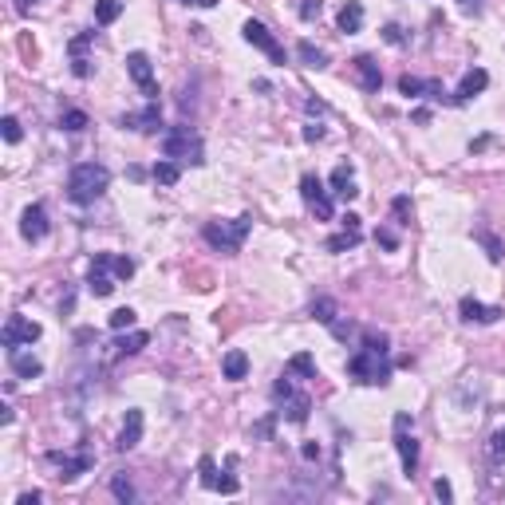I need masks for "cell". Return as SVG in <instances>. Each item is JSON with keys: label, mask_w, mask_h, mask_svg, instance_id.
<instances>
[{"label": "cell", "mask_w": 505, "mask_h": 505, "mask_svg": "<svg viewBox=\"0 0 505 505\" xmlns=\"http://www.w3.org/2000/svg\"><path fill=\"white\" fill-rule=\"evenodd\" d=\"M111 186V170L103 162H79L68 174V202L71 206H95Z\"/></svg>", "instance_id": "6da1fadb"}, {"label": "cell", "mask_w": 505, "mask_h": 505, "mask_svg": "<svg viewBox=\"0 0 505 505\" xmlns=\"http://www.w3.org/2000/svg\"><path fill=\"white\" fill-rule=\"evenodd\" d=\"M162 155L174 158V162L182 166H202L206 162V146H202V135H197L194 127H186V123H178V127H170L162 135Z\"/></svg>", "instance_id": "7a4b0ae2"}, {"label": "cell", "mask_w": 505, "mask_h": 505, "mask_svg": "<svg viewBox=\"0 0 505 505\" xmlns=\"http://www.w3.org/2000/svg\"><path fill=\"white\" fill-rule=\"evenodd\" d=\"M348 375L355 379V383H368V387H387L391 383V355H387V351L360 348L348 360Z\"/></svg>", "instance_id": "3957f363"}, {"label": "cell", "mask_w": 505, "mask_h": 505, "mask_svg": "<svg viewBox=\"0 0 505 505\" xmlns=\"http://www.w3.org/2000/svg\"><path fill=\"white\" fill-rule=\"evenodd\" d=\"M249 229H253V217H233V222H206L202 237H206L209 249H217V253L233 257V253H241V245H245Z\"/></svg>", "instance_id": "277c9868"}, {"label": "cell", "mask_w": 505, "mask_h": 505, "mask_svg": "<svg viewBox=\"0 0 505 505\" xmlns=\"http://www.w3.org/2000/svg\"><path fill=\"white\" fill-rule=\"evenodd\" d=\"M395 450H399L402 474L415 478V470H419V442H415V434H411V415L407 411L395 415Z\"/></svg>", "instance_id": "5b68a950"}, {"label": "cell", "mask_w": 505, "mask_h": 505, "mask_svg": "<svg viewBox=\"0 0 505 505\" xmlns=\"http://www.w3.org/2000/svg\"><path fill=\"white\" fill-rule=\"evenodd\" d=\"M241 36H245V43H253V48H257V52H265L269 60L273 63H288V52H284V43L276 40L273 32H269L265 24H261V20H245V28H241Z\"/></svg>", "instance_id": "8992f818"}, {"label": "cell", "mask_w": 505, "mask_h": 505, "mask_svg": "<svg viewBox=\"0 0 505 505\" xmlns=\"http://www.w3.org/2000/svg\"><path fill=\"white\" fill-rule=\"evenodd\" d=\"M300 197L308 202V209L320 217V222H332V214H335V209H332V197H328L324 182H320L316 174H304V178H300Z\"/></svg>", "instance_id": "52a82bcc"}, {"label": "cell", "mask_w": 505, "mask_h": 505, "mask_svg": "<svg viewBox=\"0 0 505 505\" xmlns=\"http://www.w3.org/2000/svg\"><path fill=\"white\" fill-rule=\"evenodd\" d=\"M87 292L91 296H111L115 292V269H111V253H95L91 269H87Z\"/></svg>", "instance_id": "ba28073f"}, {"label": "cell", "mask_w": 505, "mask_h": 505, "mask_svg": "<svg viewBox=\"0 0 505 505\" xmlns=\"http://www.w3.org/2000/svg\"><path fill=\"white\" fill-rule=\"evenodd\" d=\"M43 335V328L36 324V320H28V316H9L4 320V351H12V348H24V343H36Z\"/></svg>", "instance_id": "9c48e42d"}, {"label": "cell", "mask_w": 505, "mask_h": 505, "mask_svg": "<svg viewBox=\"0 0 505 505\" xmlns=\"http://www.w3.org/2000/svg\"><path fill=\"white\" fill-rule=\"evenodd\" d=\"M123 130H138V135H158V127H162V107H158V99H146L142 111H130L119 119Z\"/></svg>", "instance_id": "30bf717a"}, {"label": "cell", "mask_w": 505, "mask_h": 505, "mask_svg": "<svg viewBox=\"0 0 505 505\" xmlns=\"http://www.w3.org/2000/svg\"><path fill=\"white\" fill-rule=\"evenodd\" d=\"M48 462L52 466H60V474L56 478L60 481H76L79 474H87L95 466V458L87 450H79V454H63V450H48Z\"/></svg>", "instance_id": "8fae6325"}, {"label": "cell", "mask_w": 505, "mask_h": 505, "mask_svg": "<svg viewBox=\"0 0 505 505\" xmlns=\"http://www.w3.org/2000/svg\"><path fill=\"white\" fill-rule=\"evenodd\" d=\"M127 71H130V79L138 83V91H142L146 99H158V83H155L150 56H146V52H130V56H127Z\"/></svg>", "instance_id": "7c38bea8"}, {"label": "cell", "mask_w": 505, "mask_h": 505, "mask_svg": "<svg viewBox=\"0 0 505 505\" xmlns=\"http://www.w3.org/2000/svg\"><path fill=\"white\" fill-rule=\"evenodd\" d=\"M48 229H52V222H48V209L40 206V202H32V206L20 214V233H24V241H43L48 237Z\"/></svg>", "instance_id": "4fadbf2b"}, {"label": "cell", "mask_w": 505, "mask_h": 505, "mask_svg": "<svg viewBox=\"0 0 505 505\" xmlns=\"http://www.w3.org/2000/svg\"><path fill=\"white\" fill-rule=\"evenodd\" d=\"M197 474H202V486H206V489H217V494H229V497H233V494L241 489L237 478H229V474H217V462L209 458V454L197 462Z\"/></svg>", "instance_id": "5bb4252c"}, {"label": "cell", "mask_w": 505, "mask_h": 505, "mask_svg": "<svg viewBox=\"0 0 505 505\" xmlns=\"http://www.w3.org/2000/svg\"><path fill=\"white\" fill-rule=\"evenodd\" d=\"M284 407L276 415H281L284 422H292V427H304V422H308V415H312V399L308 395H300V391H292L288 399H281Z\"/></svg>", "instance_id": "9a60e30c"}, {"label": "cell", "mask_w": 505, "mask_h": 505, "mask_svg": "<svg viewBox=\"0 0 505 505\" xmlns=\"http://www.w3.org/2000/svg\"><path fill=\"white\" fill-rule=\"evenodd\" d=\"M489 87V71L486 68H470L462 76V83H458V91H454V103H470L474 95H481Z\"/></svg>", "instance_id": "2e32d148"}, {"label": "cell", "mask_w": 505, "mask_h": 505, "mask_svg": "<svg viewBox=\"0 0 505 505\" xmlns=\"http://www.w3.org/2000/svg\"><path fill=\"white\" fill-rule=\"evenodd\" d=\"M138 442H142V411H127V422H123L119 438H115V450L127 454V450H135Z\"/></svg>", "instance_id": "e0dca14e"}, {"label": "cell", "mask_w": 505, "mask_h": 505, "mask_svg": "<svg viewBox=\"0 0 505 505\" xmlns=\"http://www.w3.org/2000/svg\"><path fill=\"white\" fill-rule=\"evenodd\" d=\"M355 71H360V87L368 95H379V87H383V71H379V63L371 60V56H355Z\"/></svg>", "instance_id": "ac0fdd59"}, {"label": "cell", "mask_w": 505, "mask_h": 505, "mask_svg": "<svg viewBox=\"0 0 505 505\" xmlns=\"http://www.w3.org/2000/svg\"><path fill=\"white\" fill-rule=\"evenodd\" d=\"M458 312H462L466 324H494V320L501 316V308H486V304H481V300H474V296H462Z\"/></svg>", "instance_id": "d6986e66"}, {"label": "cell", "mask_w": 505, "mask_h": 505, "mask_svg": "<svg viewBox=\"0 0 505 505\" xmlns=\"http://www.w3.org/2000/svg\"><path fill=\"white\" fill-rule=\"evenodd\" d=\"M328 182H332V194H335V197H343V202H351V197L360 194V189H355V170H351L348 162L335 166L332 178H328Z\"/></svg>", "instance_id": "ffe728a7"}, {"label": "cell", "mask_w": 505, "mask_h": 505, "mask_svg": "<svg viewBox=\"0 0 505 505\" xmlns=\"http://www.w3.org/2000/svg\"><path fill=\"white\" fill-rule=\"evenodd\" d=\"M249 375V355L241 348L225 351L222 355V379H229V383H241V379Z\"/></svg>", "instance_id": "44dd1931"}, {"label": "cell", "mask_w": 505, "mask_h": 505, "mask_svg": "<svg viewBox=\"0 0 505 505\" xmlns=\"http://www.w3.org/2000/svg\"><path fill=\"white\" fill-rule=\"evenodd\" d=\"M9 368L16 371L20 379H40L43 375V363L36 360V355H28V351H20V348L9 351Z\"/></svg>", "instance_id": "7402d4cb"}, {"label": "cell", "mask_w": 505, "mask_h": 505, "mask_svg": "<svg viewBox=\"0 0 505 505\" xmlns=\"http://www.w3.org/2000/svg\"><path fill=\"white\" fill-rule=\"evenodd\" d=\"M335 24H340L343 36L363 32V4H360V0H348V4L340 9V16H335Z\"/></svg>", "instance_id": "603a6c76"}, {"label": "cell", "mask_w": 505, "mask_h": 505, "mask_svg": "<svg viewBox=\"0 0 505 505\" xmlns=\"http://www.w3.org/2000/svg\"><path fill=\"white\" fill-rule=\"evenodd\" d=\"M150 178H155L158 186H178V182H182V162H174V158H158L155 170H150Z\"/></svg>", "instance_id": "cb8c5ba5"}, {"label": "cell", "mask_w": 505, "mask_h": 505, "mask_svg": "<svg viewBox=\"0 0 505 505\" xmlns=\"http://www.w3.org/2000/svg\"><path fill=\"white\" fill-rule=\"evenodd\" d=\"M296 56H300V63H304V68H328V52L324 48H316V43L312 40H300L296 43Z\"/></svg>", "instance_id": "d4e9b609"}, {"label": "cell", "mask_w": 505, "mask_h": 505, "mask_svg": "<svg viewBox=\"0 0 505 505\" xmlns=\"http://www.w3.org/2000/svg\"><path fill=\"white\" fill-rule=\"evenodd\" d=\"M150 343V335L146 332H130V335H119V343H115V360H123V355H138V351Z\"/></svg>", "instance_id": "484cf974"}, {"label": "cell", "mask_w": 505, "mask_h": 505, "mask_svg": "<svg viewBox=\"0 0 505 505\" xmlns=\"http://www.w3.org/2000/svg\"><path fill=\"white\" fill-rule=\"evenodd\" d=\"M363 241V229H340L335 237H328V253H348Z\"/></svg>", "instance_id": "4316f807"}, {"label": "cell", "mask_w": 505, "mask_h": 505, "mask_svg": "<svg viewBox=\"0 0 505 505\" xmlns=\"http://www.w3.org/2000/svg\"><path fill=\"white\" fill-rule=\"evenodd\" d=\"M111 494H115V501H123V505L138 501V489H135V481H130L127 474H115L111 478Z\"/></svg>", "instance_id": "83f0119b"}, {"label": "cell", "mask_w": 505, "mask_h": 505, "mask_svg": "<svg viewBox=\"0 0 505 505\" xmlns=\"http://www.w3.org/2000/svg\"><path fill=\"white\" fill-rule=\"evenodd\" d=\"M288 375H300V379H316V360H312L308 351H296L288 360Z\"/></svg>", "instance_id": "f1b7e54d"}, {"label": "cell", "mask_w": 505, "mask_h": 505, "mask_svg": "<svg viewBox=\"0 0 505 505\" xmlns=\"http://www.w3.org/2000/svg\"><path fill=\"white\" fill-rule=\"evenodd\" d=\"M123 16V0H95V24H115Z\"/></svg>", "instance_id": "f546056e"}, {"label": "cell", "mask_w": 505, "mask_h": 505, "mask_svg": "<svg viewBox=\"0 0 505 505\" xmlns=\"http://www.w3.org/2000/svg\"><path fill=\"white\" fill-rule=\"evenodd\" d=\"M308 312H312V320H320V324H332V320L340 316V308H335V300H332V296H316Z\"/></svg>", "instance_id": "4dcf8cb0"}, {"label": "cell", "mask_w": 505, "mask_h": 505, "mask_svg": "<svg viewBox=\"0 0 505 505\" xmlns=\"http://www.w3.org/2000/svg\"><path fill=\"white\" fill-rule=\"evenodd\" d=\"M60 127L71 130V135H79V130L91 127V119H87V111H79V107H68V111L60 115Z\"/></svg>", "instance_id": "1f68e13d"}, {"label": "cell", "mask_w": 505, "mask_h": 505, "mask_svg": "<svg viewBox=\"0 0 505 505\" xmlns=\"http://www.w3.org/2000/svg\"><path fill=\"white\" fill-rule=\"evenodd\" d=\"M135 320H138L135 308H115L111 316H107V328H111V332H127V328H135Z\"/></svg>", "instance_id": "d6a6232c"}, {"label": "cell", "mask_w": 505, "mask_h": 505, "mask_svg": "<svg viewBox=\"0 0 505 505\" xmlns=\"http://www.w3.org/2000/svg\"><path fill=\"white\" fill-rule=\"evenodd\" d=\"M399 91L407 95V99H427V79H419V76H399Z\"/></svg>", "instance_id": "836d02e7"}, {"label": "cell", "mask_w": 505, "mask_h": 505, "mask_svg": "<svg viewBox=\"0 0 505 505\" xmlns=\"http://www.w3.org/2000/svg\"><path fill=\"white\" fill-rule=\"evenodd\" d=\"M360 348L387 351V355H391V335H387V332H375V328H371V332H363V335H360Z\"/></svg>", "instance_id": "e575fe53"}, {"label": "cell", "mask_w": 505, "mask_h": 505, "mask_svg": "<svg viewBox=\"0 0 505 505\" xmlns=\"http://www.w3.org/2000/svg\"><path fill=\"white\" fill-rule=\"evenodd\" d=\"M486 458H489V466L505 462V427L494 430V438H489V446H486Z\"/></svg>", "instance_id": "d590c367"}, {"label": "cell", "mask_w": 505, "mask_h": 505, "mask_svg": "<svg viewBox=\"0 0 505 505\" xmlns=\"http://www.w3.org/2000/svg\"><path fill=\"white\" fill-rule=\"evenodd\" d=\"M474 237H478L481 245H486V257H489V261H494V265H497V261H501V241H497V237H494V233H489V229H474Z\"/></svg>", "instance_id": "8d00e7d4"}, {"label": "cell", "mask_w": 505, "mask_h": 505, "mask_svg": "<svg viewBox=\"0 0 505 505\" xmlns=\"http://www.w3.org/2000/svg\"><path fill=\"white\" fill-rule=\"evenodd\" d=\"M0 135H4V142H12V146L24 138V130H20V119H16V115H4V119H0Z\"/></svg>", "instance_id": "74e56055"}, {"label": "cell", "mask_w": 505, "mask_h": 505, "mask_svg": "<svg viewBox=\"0 0 505 505\" xmlns=\"http://www.w3.org/2000/svg\"><path fill=\"white\" fill-rule=\"evenodd\" d=\"M111 269H115V281H130V276H135V261H130L127 253H119V257L111 253Z\"/></svg>", "instance_id": "f35d334b"}, {"label": "cell", "mask_w": 505, "mask_h": 505, "mask_svg": "<svg viewBox=\"0 0 505 505\" xmlns=\"http://www.w3.org/2000/svg\"><path fill=\"white\" fill-rule=\"evenodd\" d=\"M95 40V32H79L76 40L68 43V52H71V60H83V52H87V43Z\"/></svg>", "instance_id": "ab89813d"}, {"label": "cell", "mask_w": 505, "mask_h": 505, "mask_svg": "<svg viewBox=\"0 0 505 505\" xmlns=\"http://www.w3.org/2000/svg\"><path fill=\"white\" fill-rule=\"evenodd\" d=\"M391 214L395 217H399V225H407V222H411V197H395V202H391Z\"/></svg>", "instance_id": "60d3db41"}, {"label": "cell", "mask_w": 505, "mask_h": 505, "mask_svg": "<svg viewBox=\"0 0 505 505\" xmlns=\"http://www.w3.org/2000/svg\"><path fill=\"white\" fill-rule=\"evenodd\" d=\"M375 241H379L383 249H391V253L399 249V233H395V229H375Z\"/></svg>", "instance_id": "b9f144b4"}, {"label": "cell", "mask_w": 505, "mask_h": 505, "mask_svg": "<svg viewBox=\"0 0 505 505\" xmlns=\"http://www.w3.org/2000/svg\"><path fill=\"white\" fill-rule=\"evenodd\" d=\"M328 328H332V335H335V340H348V335L355 332V324H351V320H332Z\"/></svg>", "instance_id": "7bdbcfd3"}, {"label": "cell", "mask_w": 505, "mask_h": 505, "mask_svg": "<svg viewBox=\"0 0 505 505\" xmlns=\"http://www.w3.org/2000/svg\"><path fill=\"white\" fill-rule=\"evenodd\" d=\"M316 16H320V0H300V20H308L312 24Z\"/></svg>", "instance_id": "ee69618b"}, {"label": "cell", "mask_w": 505, "mask_h": 505, "mask_svg": "<svg viewBox=\"0 0 505 505\" xmlns=\"http://www.w3.org/2000/svg\"><path fill=\"white\" fill-rule=\"evenodd\" d=\"M383 40H387V43H395V48H399V43H407V32H402L399 24H387V28H383Z\"/></svg>", "instance_id": "f6af8a7d"}, {"label": "cell", "mask_w": 505, "mask_h": 505, "mask_svg": "<svg viewBox=\"0 0 505 505\" xmlns=\"http://www.w3.org/2000/svg\"><path fill=\"white\" fill-rule=\"evenodd\" d=\"M434 497L438 501H454V486L446 478H434Z\"/></svg>", "instance_id": "bcb514c9"}, {"label": "cell", "mask_w": 505, "mask_h": 505, "mask_svg": "<svg viewBox=\"0 0 505 505\" xmlns=\"http://www.w3.org/2000/svg\"><path fill=\"white\" fill-rule=\"evenodd\" d=\"M300 458H304V462H316V458H320V442H304V446H300Z\"/></svg>", "instance_id": "7dc6e473"}, {"label": "cell", "mask_w": 505, "mask_h": 505, "mask_svg": "<svg viewBox=\"0 0 505 505\" xmlns=\"http://www.w3.org/2000/svg\"><path fill=\"white\" fill-rule=\"evenodd\" d=\"M320 138H324V127H320V123H308V127H304V142H320Z\"/></svg>", "instance_id": "c3c4849f"}, {"label": "cell", "mask_w": 505, "mask_h": 505, "mask_svg": "<svg viewBox=\"0 0 505 505\" xmlns=\"http://www.w3.org/2000/svg\"><path fill=\"white\" fill-rule=\"evenodd\" d=\"M71 71H76L79 79H87V76H91V60H87V56H83V60H71Z\"/></svg>", "instance_id": "681fc988"}, {"label": "cell", "mask_w": 505, "mask_h": 505, "mask_svg": "<svg viewBox=\"0 0 505 505\" xmlns=\"http://www.w3.org/2000/svg\"><path fill=\"white\" fill-rule=\"evenodd\" d=\"M40 501H43L40 489H32V494H20V497H16V505H40Z\"/></svg>", "instance_id": "f907efd6"}, {"label": "cell", "mask_w": 505, "mask_h": 505, "mask_svg": "<svg viewBox=\"0 0 505 505\" xmlns=\"http://www.w3.org/2000/svg\"><path fill=\"white\" fill-rule=\"evenodd\" d=\"M340 222H343V229H363V217L360 214H343Z\"/></svg>", "instance_id": "816d5d0a"}, {"label": "cell", "mask_w": 505, "mask_h": 505, "mask_svg": "<svg viewBox=\"0 0 505 505\" xmlns=\"http://www.w3.org/2000/svg\"><path fill=\"white\" fill-rule=\"evenodd\" d=\"M253 434H261V438H269V434H273V419H265V422H257V427H253Z\"/></svg>", "instance_id": "f5cc1de1"}, {"label": "cell", "mask_w": 505, "mask_h": 505, "mask_svg": "<svg viewBox=\"0 0 505 505\" xmlns=\"http://www.w3.org/2000/svg\"><path fill=\"white\" fill-rule=\"evenodd\" d=\"M304 111H308V115H324V111H328V107H324V103H320V99H308V103H304Z\"/></svg>", "instance_id": "db71d44e"}, {"label": "cell", "mask_w": 505, "mask_h": 505, "mask_svg": "<svg viewBox=\"0 0 505 505\" xmlns=\"http://www.w3.org/2000/svg\"><path fill=\"white\" fill-rule=\"evenodd\" d=\"M415 123H419V127H427V123H430V111H427V107H419V111H415Z\"/></svg>", "instance_id": "11a10c76"}, {"label": "cell", "mask_w": 505, "mask_h": 505, "mask_svg": "<svg viewBox=\"0 0 505 505\" xmlns=\"http://www.w3.org/2000/svg\"><path fill=\"white\" fill-rule=\"evenodd\" d=\"M32 4H40V0H16V9H20V12H28Z\"/></svg>", "instance_id": "9f6ffc18"}, {"label": "cell", "mask_w": 505, "mask_h": 505, "mask_svg": "<svg viewBox=\"0 0 505 505\" xmlns=\"http://www.w3.org/2000/svg\"><path fill=\"white\" fill-rule=\"evenodd\" d=\"M214 4H217V0H202V4H197V9H214Z\"/></svg>", "instance_id": "6f0895ef"}, {"label": "cell", "mask_w": 505, "mask_h": 505, "mask_svg": "<svg viewBox=\"0 0 505 505\" xmlns=\"http://www.w3.org/2000/svg\"><path fill=\"white\" fill-rule=\"evenodd\" d=\"M178 4H202V0H178Z\"/></svg>", "instance_id": "680465c9"}, {"label": "cell", "mask_w": 505, "mask_h": 505, "mask_svg": "<svg viewBox=\"0 0 505 505\" xmlns=\"http://www.w3.org/2000/svg\"><path fill=\"white\" fill-rule=\"evenodd\" d=\"M462 4H466V9H470V4H478V0H462Z\"/></svg>", "instance_id": "91938a15"}]
</instances>
